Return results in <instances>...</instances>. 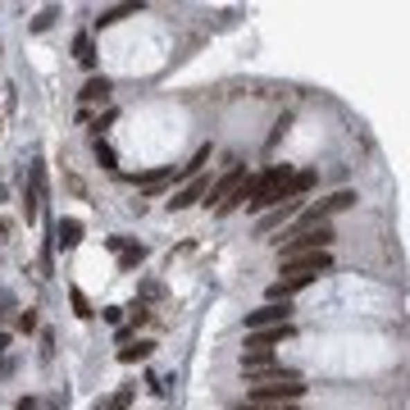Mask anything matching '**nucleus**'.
I'll return each mask as SVG.
<instances>
[{
    "label": "nucleus",
    "instance_id": "1",
    "mask_svg": "<svg viewBox=\"0 0 410 410\" xmlns=\"http://www.w3.org/2000/svg\"><path fill=\"white\" fill-rule=\"evenodd\" d=\"M287 183H292V169H287V164H269L265 173L247 178V210H251V215H265V210H274V205L292 201Z\"/></svg>",
    "mask_w": 410,
    "mask_h": 410
},
{
    "label": "nucleus",
    "instance_id": "2",
    "mask_svg": "<svg viewBox=\"0 0 410 410\" xmlns=\"http://www.w3.org/2000/svg\"><path fill=\"white\" fill-rule=\"evenodd\" d=\"M333 228L319 224V228H305V233H296V238H283L278 242V260H292V256H310V251H328L333 247Z\"/></svg>",
    "mask_w": 410,
    "mask_h": 410
},
{
    "label": "nucleus",
    "instance_id": "3",
    "mask_svg": "<svg viewBox=\"0 0 410 410\" xmlns=\"http://www.w3.org/2000/svg\"><path fill=\"white\" fill-rule=\"evenodd\" d=\"M292 301H265L260 310H247V333H260V328H278V324H292Z\"/></svg>",
    "mask_w": 410,
    "mask_h": 410
},
{
    "label": "nucleus",
    "instance_id": "4",
    "mask_svg": "<svg viewBox=\"0 0 410 410\" xmlns=\"http://www.w3.org/2000/svg\"><path fill=\"white\" fill-rule=\"evenodd\" d=\"M305 392L301 378H274V383H251V401H296Z\"/></svg>",
    "mask_w": 410,
    "mask_h": 410
},
{
    "label": "nucleus",
    "instance_id": "5",
    "mask_svg": "<svg viewBox=\"0 0 410 410\" xmlns=\"http://www.w3.org/2000/svg\"><path fill=\"white\" fill-rule=\"evenodd\" d=\"M283 274H305V278H319V274L333 269V256L328 251H310V256H292V260H278Z\"/></svg>",
    "mask_w": 410,
    "mask_h": 410
},
{
    "label": "nucleus",
    "instance_id": "6",
    "mask_svg": "<svg viewBox=\"0 0 410 410\" xmlns=\"http://www.w3.org/2000/svg\"><path fill=\"white\" fill-rule=\"evenodd\" d=\"M296 215H301V201H283V205H274V210H265V215H260L256 233H260V238H265V233H278V228L292 224Z\"/></svg>",
    "mask_w": 410,
    "mask_h": 410
},
{
    "label": "nucleus",
    "instance_id": "7",
    "mask_svg": "<svg viewBox=\"0 0 410 410\" xmlns=\"http://www.w3.org/2000/svg\"><path fill=\"white\" fill-rule=\"evenodd\" d=\"M238 187H247V164H233V169H228L224 178H219V183H210V192H205V196H210V201H219V205H224L228 196L238 192Z\"/></svg>",
    "mask_w": 410,
    "mask_h": 410
},
{
    "label": "nucleus",
    "instance_id": "8",
    "mask_svg": "<svg viewBox=\"0 0 410 410\" xmlns=\"http://www.w3.org/2000/svg\"><path fill=\"white\" fill-rule=\"evenodd\" d=\"M109 91H114V82H109V78L100 73V78H87V82H82L78 100H82V109H87V105H105V100H109Z\"/></svg>",
    "mask_w": 410,
    "mask_h": 410
},
{
    "label": "nucleus",
    "instance_id": "9",
    "mask_svg": "<svg viewBox=\"0 0 410 410\" xmlns=\"http://www.w3.org/2000/svg\"><path fill=\"white\" fill-rule=\"evenodd\" d=\"M205 192H210V178H192V183L169 201V210H192L196 201H205Z\"/></svg>",
    "mask_w": 410,
    "mask_h": 410
},
{
    "label": "nucleus",
    "instance_id": "10",
    "mask_svg": "<svg viewBox=\"0 0 410 410\" xmlns=\"http://www.w3.org/2000/svg\"><path fill=\"white\" fill-rule=\"evenodd\" d=\"M55 242L64 251H73L78 242H82V219H60V224H55Z\"/></svg>",
    "mask_w": 410,
    "mask_h": 410
},
{
    "label": "nucleus",
    "instance_id": "11",
    "mask_svg": "<svg viewBox=\"0 0 410 410\" xmlns=\"http://www.w3.org/2000/svg\"><path fill=\"white\" fill-rule=\"evenodd\" d=\"M132 183H137V192L155 196L164 183H173V164H169V169H151V173H141V178H132Z\"/></svg>",
    "mask_w": 410,
    "mask_h": 410
},
{
    "label": "nucleus",
    "instance_id": "12",
    "mask_svg": "<svg viewBox=\"0 0 410 410\" xmlns=\"http://www.w3.org/2000/svg\"><path fill=\"white\" fill-rule=\"evenodd\" d=\"M137 10H141L137 0H128V5H109V10L96 14V28H114V23H123L128 14H137Z\"/></svg>",
    "mask_w": 410,
    "mask_h": 410
},
{
    "label": "nucleus",
    "instance_id": "13",
    "mask_svg": "<svg viewBox=\"0 0 410 410\" xmlns=\"http://www.w3.org/2000/svg\"><path fill=\"white\" fill-rule=\"evenodd\" d=\"M73 60H78L82 69L96 64V42H91V33H78V37H73Z\"/></svg>",
    "mask_w": 410,
    "mask_h": 410
},
{
    "label": "nucleus",
    "instance_id": "14",
    "mask_svg": "<svg viewBox=\"0 0 410 410\" xmlns=\"http://www.w3.org/2000/svg\"><path fill=\"white\" fill-rule=\"evenodd\" d=\"M155 342H137V346H123L119 351V365H137V360H151Z\"/></svg>",
    "mask_w": 410,
    "mask_h": 410
},
{
    "label": "nucleus",
    "instance_id": "15",
    "mask_svg": "<svg viewBox=\"0 0 410 410\" xmlns=\"http://www.w3.org/2000/svg\"><path fill=\"white\" fill-rule=\"evenodd\" d=\"M141 260H146V247H137V242H128V247L119 251V269L128 274V269H137Z\"/></svg>",
    "mask_w": 410,
    "mask_h": 410
},
{
    "label": "nucleus",
    "instance_id": "16",
    "mask_svg": "<svg viewBox=\"0 0 410 410\" xmlns=\"http://www.w3.org/2000/svg\"><path fill=\"white\" fill-rule=\"evenodd\" d=\"M91 151H96V160H100V169H114V164H119V160H114V146H109V141H91Z\"/></svg>",
    "mask_w": 410,
    "mask_h": 410
},
{
    "label": "nucleus",
    "instance_id": "17",
    "mask_svg": "<svg viewBox=\"0 0 410 410\" xmlns=\"http://www.w3.org/2000/svg\"><path fill=\"white\" fill-rule=\"evenodd\" d=\"M69 301H73V314L78 319H91V305H87V296L78 287H69Z\"/></svg>",
    "mask_w": 410,
    "mask_h": 410
},
{
    "label": "nucleus",
    "instance_id": "18",
    "mask_svg": "<svg viewBox=\"0 0 410 410\" xmlns=\"http://www.w3.org/2000/svg\"><path fill=\"white\" fill-rule=\"evenodd\" d=\"M128 406H132V388H119L109 397V410H128Z\"/></svg>",
    "mask_w": 410,
    "mask_h": 410
},
{
    "label": "nucleus",
    "instance_id": "19",
    "mask_svg": "<svg viewBox=\"0 0 410 410\" xmlns=\"http://www.w3.org/2000/svg\"><path fill=\"white\" fill-rule=\"evenodd\" d=\"M19 333H37V310H19Z\"/></svg>",
    "mask_w": 410,
    "mask_h": 410
},
{
    "label": "nucleus",
    "instance_id": "20",
    "mask_svg": "<svg viewBox=\"0 0 410 410\" xmlns=\"http://www.w3.org/2000/svg\"><path fill=\"white\" fill-rule=\"evenodd\" d=\"M51 23H55V10H42V19H33V33H46Z\"/></svg>",
    "mask_w": 410,
    "mask_h": 410
},
{
    "label": "nucleus",
    "instance_id": "21",
    "mask_svg": "<svg viewBox=\"0 0 410 410\" xmlns=\"http://www.w3.org/2000/svg\"><path fill=\"white\" fill-rule=\"evenodd\" d=\"M119 314H123V305H105V310H100V319H105V324H119Z\"/></svg>",
    "mask_w": 410,
    "mask_h": 410
},
{
    "label": "nucleus",
    "instance_id": "22",
    "mask_svg": "<svg viewBox=\"0 0 410 410\" xmlns=\"http://www.w3.org/2000/svg\"><path fill=\"white\" fill-rule=\"evenodd\" d=\"M19 410H37V397H23V401H19Z\"/></svg>",
    "mask_w": 410,
    "mask_h": 410
},
{
    "label": "nucleus",
    "instance_id": "23",
    "mask_svg": "<svg viewBox=\"0 0 410 410\" xmlns=\"http://www.w3.org/2000/svg\"><path fill=\"white\" fill-rule=\"evenodd\" d=\"M0 242H10V224L5 219H0Z\"/></svg>",
    "mask_w": 410,
    "mask_h": 410
},
{
    "label": "nucleus",
    "instance_id": "24",
    "mask_svg": "<svg viewBox=\"0 0 410 410\" xmlns=\"http://www.w3.org/2000/svg\"><path fill=\"white\" fill-rule=\"evenodd\" d=\"M91 410H109V401H96V406H91Z\"/></svg>",
    "mask_w": 410,
    "mask_h": 410
},
{
    "label": "nucleus",
    "instance_id": "25",
    "mask_svg": "<svg viewBox=\"0 0 410 410\" xmlns=\"http://www.w3.org/2000/svg\"><path fill=\"white\" fill-rule=\"evenodd\" d=\"M0 201H5V187H0Z\"/></svg>",
    "mask_w": 410,
    "mask_h": 410
}]
</instances>
